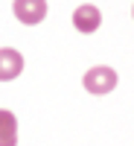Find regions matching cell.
Instances as JSON below:
<instances>
[{
  "label": "cell",
  "mask_w": 134,
  "mask_h": 146,
  "mask_svg": "<svg viewBox=\"0 0 134 146\" xmlns=\"http://www.w3.org/2000/svg\"><path fill=\"white\" fill-rule=\"evenodd\" d=\"M15 18L26 27H35L47 18V0H15Z\"/></svg>",
  "instance_id": "7a4b0ae2"
},
{
  "label": "cell",
  "mask_w": 134,
  "mask_h": 146,
  "mask_svg": "<svg viewBox=\"0 0 134 146\" xmlns=\"http://www.w3.org/2000/svg\"><path fill=\"white\" fill-rule=\"evenodd\" d=\"M20 70H23L20 53L12 47H3L0 50V82H12L15 76H20Z\"/></svg>",
  "instance_id": "277c9868"
},
{
  "label": "cell",
  "mask_w": 134,
  "mask_h": 146,
  "mask_svg": "<svg viewBox=\"0 0 134 146\" xmlns=\"http://www.w3.org/2000/svg\"><path fill=\"white\" fill-rule=\"evenodd\" d=\"M99 23H102V12L96 6H90V3H84V6H79L73 12V27L79 32H96Z\"/></svg>",
  "instance_id": "3957f363"
},
{
  "label": "cell",
  "mask_w": 134,
  "mask_h": 146,
  "mask_svg": "<svg viewBox=\"0 0 134 146\" xmlns=\"http://www.w3.org/2000/svg\"><path fill=\"white\" fill-rule=\"evenodd\" d=\"M18 143V120L12 111L0 108V146H15Z\"/></svg>",
  "instance_id": "5b68a950"
},
{
  "label": "cell",
  "mask_w": 134,
  "mask_h": 146,
  "mask_svg": "<svg viewBox=\"0 0 134 146\" xmlns=\"http://www.w3.org/2000/svg\"><path fill=\"white\" fill-rule=\"evenodd\" d=\"M114 88H117V73H114V67L96 64V67H90L88 73H84V91H88V94L102 96V94H111Z\"/></svg>",
  "instance_id": "6da1fadb"
}]
</instances>
